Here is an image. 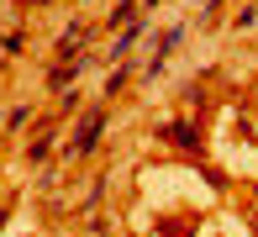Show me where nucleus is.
I'll list each match as a JSON object with an SVG mask.
<instances>
[{"instance_id": "nucleus-1", "label": "nucleus", "mask_w": 258, "mask_h": 237, "mask_svg": "<svg viewBox=\"0 0 258 237\" xmlns=\"http://www.w3.org/2000/svg\"><path fill=\"white\" fill-rule=\"evenodd\" d=\"M95 137H100V111L90 116L85 127H79V137H74V153H90V148H95Z\"/></svg>"}, {"instance_id": "nucleus-2", "label": "nucleus", "mask_w": 258, "mask_h": 237, "mask_svg": "<svg viewBox=\"0 0 258 237\" xmlns=\"http://www.w3.org/2000/svg\"><path fill=\"white\" fill-rule=\"evenodd\" d=\"M169 137H174V142H184V148H201V142H195V132H190V127H169Z\"/></svg>"}]
</instances>
